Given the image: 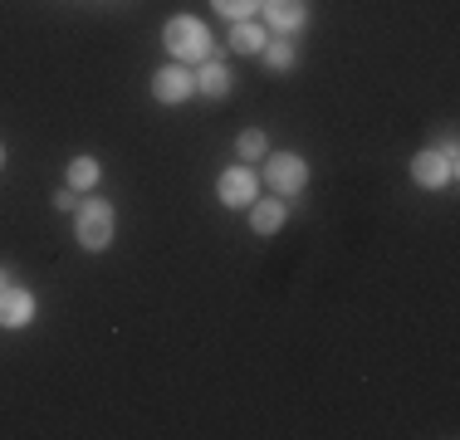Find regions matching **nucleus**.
<instances>
[{
	"label": "nucleus",
	"instance_id": "obj_1",
	"mask_svg": "<svg viewBox=\"0 0 460 440\" xmlns=\"http://www.w3.org/2000/svg\"><path fill=\"white\" fill-rule=\"evenodd\" d=\"M162 40H167V49L177 54L181 64H196L211 54V35H206V25L196 15H172L167 30H162Z\"/></svg>",
	"mask_w": 460,
	"mask_h": 440
},
{
	"label": "nucleus",
	"instance_id": "obj_2",
	"mask_svg": "<svg viewBox=\"0 0 460 440\" xmlns=\"http://www.w3.org/2000/svg\"><path fill=\"white\" fill-rule=\"evenodd\" d=\"M74 235H79L84 250H103L113 240V206L108 201H84L79 216H74Z\"/></svg>",
	"mask_w": 460,
	"mask_h": 440
},
{
	"label": "nucleus",
	"instance_id": "obj_3",
	"mask_svg": "<svg viewBox=\"0 0 460 440\" xmlns=\"http://www.w3.org/2000/svg\"><path fill=\"white\" fill-rule=\"evenodd\" d=\"M411 176H416V186H431V191H436V186H446L456 176V147L416 152V157H411Z\"/></svg>",
	"mask_w": 460,
	"mask_h": 440
},
{
	"label": "nucleus",
	"instance_id": "obj_4",
	"mask_svg": "<svg viewBox=\"0 0 460 440\" xmlns=\"http://www.w3.org/2000/svg\"><path fill=\"white\" fill-rule=\"evenodd\" d=\"M304 181H309L304 157H294V152H275V157H270V186H275V196L304 191Z\"/></svg>",
	"mask_w": 460,
	"mask_h": 440
},
{
	"label": "nucleus",
	"instance_id": "obj_5",
	"mask_svg": "<svg viewBox=\"0 0 460 440\" xmlns=\"http://www.w3.org/2000/svg\"><path fill=\"white\" fill-rule=\"evenodd\" d=\"M152 93H157V103H186V98L196 93V74H186V69H157Z\"/></svg>",
	"mask_w": 460,
	"mask_h": 440
},
{
	"label": "nucleus",
	"instance_id": "obj_6",
	"mask_svg": "<svg viewBox=\"0 0 460 440\" xmlns=\"http://www.w3.org/2000/svg\"><path fill=\"white\" fill-rule=\"evenodd\" d=\"M30 313H35V299H30L25 289H0V323L5 328H25L30 323Z\"/></svg>",
	"mask_w": 460,
	"mask_h": 440
},
{
	"label": "nucleus",
	"instance_id": "obj_7",
	"mask_svg": "<svg viewBox=\"0 0 460 440\" xmlns=\"http://www.w3.org/2000/svg\"><path fill=\"white\" fill-rule=\"evenodd\" d=\"M221 201H226V206H250V201H255V172L230 167V172L221 176Z\"/></svg>",
	"mask_w": 460,
	"mask_h": 440
},
{
	"label": "nucleus",
	"instance_id": "obj_8",
	"mask_svg": "<svg viewBox=\"0 0 460 440\" xmlns=\"http://www.w3.org/2000/svg\"><path fill=\"white\" fill-rule=\"evenodd\" d=\"M265 15L275 35H294V30H304V0H270Z\"/></svg>",
	"mask_w": 460,
	"mask_h": 440
},
{
	"label": "nucleus",
	"instance_id": "obj_9",
	"mask_svg": "<svg viewBox=\"0 0 460 440\" xmlns=\"http://www.w3.org/2000/svg\"><path fill=\"white\" fill-rule=\"evenodd\" d=\"M196 93H206V98H226V93H230V74H226V64H206V69L196 74Z\"/></svg>",
	"mask_w": 460,
	"mask_h": 440
},
{
	"label": "nucleus",
	"instance_id": "obj_10",
	"mask_svg": "<svg viewBox=\"0 0 460 440\" xmlns=\"http://www.w3.org/2000/svg\"><path fill=\"white\" fill-rule=\"evenodd\" d=\"M260 44H265V30L250 25V20H235V30H230V49L235 54H260Z\"/></svg>",
	"mask_w": 460,
	"mask_h": 440
},
{
	"label": "nucleus",
	"instance_id": "obj_11",
	"mask_svg": "<svg viewBox=\"0 0 460 440\" xmlns=\"http://www.w3.org/2000/svg\"><path fill=\"white\" fill-rule=\"evenodd\" d=\"M250 225H255V235H275L284 225V206L279 201H260L255 211H250Z\"/></svg>",
	"mask_w": 460,
	"mask_h": 440
},
{
	"label": "nucleus",
	"instance_id": "obj_12",
	"mask_svg": "<svg viewBox=\"0 0 460 440\" xmlns=\"http://www.w3.org/2000/svg\"><path fill=\"white\" fill-rule=\"evenodd\" d=\"M93 181H98V162L93 157H74L69 162V186L74 191H89Z\"/></svg>",
	"mask_w": 460,
	"mask_h": 440
},
{
	"label": "nucleus",
	"instance_id": "obj_13",
	"mask_svg": "<svg viewBox=\"0 0 460 440\" xmlns=\"http://www.w3.org/2000/svg\"><path fill=\"white\" fill-rule=\"evenodd\" d=\"M235 147H240V157H265L270 142H265V132H260V128H250V132H240Z\"/></svg>",
	"mask_w": 460,
	"mask_h": 440
},
{
	"label": "nucleus",
	"instance_id": "obj_14",
	"mask_svg": "<svg viewBox=\"0 0 460 440\" xmlns=\"http://www.w3.org/2000/svg\"><path fill=\"white\" fill-rule=\"evenodd\" d=\"M289 64H294V44L275 40V44H270V69H289Z\"/></svg>",
	"mask_w": 460,
	"mask_h": 440
},
{
	"label": "nucleus",
	"instance_id": "obj_15",
	"mask_svg": "<svg viewBox=\"0 0 460 440\" xmlns=\"http://www.w3.org/2000/svg\"><path fill=\"white\" fill-rule=\"evenodd\" d=\"M216 10H221V15H230V20H245L250 10H255V0H211Z\"/></svg>",
	"mask_w": 460,
	"mask_h": 440
},
{
	"label": "nucleus",
	"instance_id": "obj_16",
	"mask_svg": "<svg viewBox=\"0 0 460 440\" xmlns=\"http://www.w3.org/2000/svg\"><path fill=\"white\" fill-rule=\"evenodd\" d=\"M5 284H10V279H5V269H0V289H5Z\"/></svg>",
	"mask_w": 460,
	"mask_h": 440
},
{
	"label": "nucleus",
	"instance_id": "obj_17",
	"mask_svg": "<svg viewBox=\"0 0 460 440\" xmlns=\"http://www.w3.org/2000/svg\"><path fill=\"white\" fill-rule=\"evenodd\" d=\"M0 162H5V147H0Z\"/></svg>",
	"mask_w": 460,
	"mask_h": 440
}]
</instances>
